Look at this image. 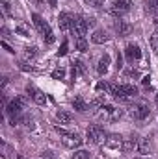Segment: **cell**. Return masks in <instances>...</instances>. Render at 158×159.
Instances as JSON below:
<instances>
[{
  "label": "cell",
  "mask_w": 158,
  "mask_h": 159,
  "mask_svg": "<svg viewBox=\"0 0 158 159\" xmlns=\"http://www.w3.org/2000/svg\"><path fill=\"white\" fill-rule=\"evenodd\" d=\"M86 137H87V143H91V144H101V143L106 141L108 135L104 133V128H102V126L91 124V126L87 128V131H86Z\"/></svg>",
  "instance_id": "6da1fadb"
},
{
  "label": "cell",
  "mask_w": 158,
  "mask_h": 159,
  "mask_svg": "<svg viewBox=\"0 0 158 159\" xmlns=\"http://www.w3.org/2000/svg\"><path fill=\"white\" fill-rule=\"evenodd\" d=\"M56 131L63 137V144H65V146H69V148H78L80 144H82V139H80L77 133H71V131H67L65 128H60V126H56Z\"/></svg>",
  "instance_id": "7a4b0ae2"
},
{
  "label": "cell",
  "mask_w": 158,
  "mask_h": 159,
  "mask_svg": "<svg viewBox=\"0 0 158 159\" xmlns=\"http://www.w3.org/2000/svg\"><path fill=\"white\" fill-rule=\"evenodd\" d=\"M22 107H24V98H22V96H15V98L6 106V113H7L11 119H17L19 113L22 111Z\"/></svg>",
  "instance_id": "3957f363"
},
{
  "label": "cell",
  "mask_w": 158,
  "mask_h": 159,
  "mask_svg": "<svg viewBox=\"0 0 158 159\" xmlns=\"http://www.w3.org/2000/svg\"><path fill=\"white\" fill-rule=\"evenodd\" d=\"M71 30H73V35H75V37H84V35L87 34V30H89L86 17H75Z\"/></svg>",
  "instance_id": "277c9868"
},
{
  "label": "cell",
  "mask_w": 158,
  "mask_h": 159,
  "mask_svg": "<svg viewBox=\"0 0 158 159\" xmlns=\"http://www.w3.org/2000/svg\"><path fill=\"white\" fill-rule=\"evenodd\" d=\"M149 113H151V107H149L147 104H134V106L130 107V117L136 119V120L147 119Z\"/></svg>",
  "instance_id": "5b68a950"
},
{
  "label": "cell",
  "mask_w": 158,
  "mask_h": 159,
  "mask_svg": "<svg viewBox=\"0 0 158 159\" xmlns=\"http://www.w3.org/2000/svg\"><path fill=\"white\" fill-rule=\"evenodd\" d=\"M130 7H132V0H116L110 11H112V15H116L119 19V17H123L125 13H128Z\"/></svg>",
  "instance_id": "8992f818"
},
{
  "label": "cell",
  "mask_w": 158,
  "mask_h": 159,
  "mask_svg": "<svg viewBox=\"0 0 158 159\" xmlns=\"http://www.w3.org/2000/svg\"><path fill=\"white\" fill-rule=\"evenodd\" d=\"M114 30H116V34H117L119 37H126V35L132 34V24L126 22V20H123V19H117L116 24H114Z\"/></svg>",
  "instance_id": "52a82bcc"
},
{
  "label": "cell",
  "mask_w": 158,
  "mask_h": 159,
  "mask_svg": "<svg viewBox=\"0 0 158 159\" xmlns=\"http://www.w3.org/2000/svg\"><path fill=\"white\" fill-rule=\"evenodd\" d=\"M32 20H34V26L39 30L41 35H47L48 32H52V30H50V26H48V22L41 17L39 13H34V15H32Z\"/></svg>",
  "instance_id": "ba28073f"
},
{
  "label": "cell",
  "mask_w": 158,
  "mask_h": 159,
  "mask_svg": "<svg viewBox=\"0 0 158 159\" xmlns=\"http://www.w3.org/2000/svg\"><path fill=\"white\" fill-rule=\"evenodd\" d=\"M26 93L34 98L36 104H39V106H45V104H47V96H45V93L39 91V89H36L34 85H26Z\"/></svg>",
  "instance_id": "9c48e42d"
},
{
  "label": "cell",
  "mask_w": 158,
  "mask_h": 159,
  "mask_svg": "<svg viewBox=\"0 0 158 159\" xmlns=\"http://www.w3.org/2000/svg\"><path fill=\"white\" fill-rule=\"evenodd\" d=\"M73 20H75V17H73L71 13H67V11L60 13V17H58V26H60V30L67 32L69 28H73Z\"/></svg>",
  "instance_id": "30bf717a"
},
{
  "label": "cell",
  "mask_w": 158,
  "mask_h": 159,
  "mask_svg": "<svg viewBox=\"0 0 158 159\" xmlns=\"http://www.w3.org/2000/svg\"><path fill=\"white\" fill-rule=\"evenodd\" d=\"M123 137L117 135V133H112V135H108L106 137V141H104V144L108 146V148H112V150H121L123 148Z\"/></svg>",
  "instance_id": "8fae6325"
},
{
  "label": "cell",
  "mask_w": 158,
  "mask_h": 159,
  "mask_svg": "<svg viewBox=\"0 0 158 159\" xmlns=\"http://www.w3.org/2000/svg\"><path fill=\"white\" fill-rule=\"evenodd\" d=\"M125 54H126V59L128 61H138L141 57V50H140L138 44H128L126 50H125Z\"/></svg>",
  "instance_id": "7c38bea8"
},
{
  "label": "cell",
  "mask_w": 158,
  "mask_h": 159,
  "mask_svg": "<svg viewBox=\"0 0 158 159\" xmlns=\"http://www.w3.org/2000/svg\"><path fill=\"white\" fill-rule=\"evenodd\" d=\"M91 41H93L95 44H104V43L110 41V35H108L106 30H95L93 35H91Z\"/></svg>",
  "instance_id": "4fadbf2b"
},
{
  "label": "cell",
  "mask_w": 158,
  "mask_h": 159,
  "mask_svg": "<svg viewBox=\"0 0 158 159\" xmlns=\"http://www.w3.org/2000/svg\"><path fill=\"white\" fill-rule=\"evenodd\" d=\"M138 141H140V137H136V135H130L128 139H125L123 141V152H132V150H136L138 148Z\"/></svg>",
  "instance_id": "5bb4252c"
},
{
  "label": "cell",
  "mask_w": 158,
  "mask_h": 159,
  "mask_svg": "<svg viewBox=\"0 0 158 159\" xmlns=\"http://www.w3.org/2000/svg\"><path fill=\"white\" fill-rule=\"evenodd\" d=\"M141 156H145V154H149V150H151V139L149 137H140V141H138V148H136Z\"/></svg>",
  "instance_id": "9a60e30c"
},
{
  "label": "cell",
  "mask_w": 158,
  "mask_h": 159,
  "mask_svg": "<svg viewBox=\"0 0 158 159\" xmlns=\"http://www.w3.org/2000/svg\"><path fill=\"white\" fill-rule=\"evenodd\" d=\"M108 67H110V56H108V54H104V56L99 59V65H97V72L102 76V74H106Z\"/></svg>",
  "instance_id": "2e32d148"
},
{
  "label": "cell",
  "mask_w": 158,
  "mask_h": 159,
  "mask_svg": "<svg viewBox=\"0 0 158 159\" xmlns=\"http://www.w3.org/2000/svg\"><path fill=\"white\" fill-rule=\"evenodd\" d=\"M73 107L80 111V113H86L87 111V104L84 102V98L82 96H75V100H73Z\"/></svg>",
  "instance_id": "e0dca14e"
},
{
  "label": "cell",
  "mask_w": 158,
  "mask_h": 159,
  "mask_svg": "<svg viewBox=\"0 0 158 159\" xmlns=\"http://www.w3.org/2000/svg\"><path fill=\"white\" fill-rule=\"evenodd\" d=\"M71 65H73V76H77V74H86V65H84L80 59H75Z\"/></svg>",
  "instance_id": "ac0fdd59"
},
{
  "label": "cell",
  "mask_w": 158,
  "mask_h": 159,
  "mask_svg": "<svg viewBox=\"0 0 158 159\" xmlns=\"http://www.w3.org/2000/svg\"><path fill=\"white\" fill-rule=\"evenodd\" d=\"M56 119L60 120L62 124H69V122L73 120V115H71L69 111H58V113H56Z\"/></svg>",
  "instance_id": "d6986e66"
},
{
  "label": "cell",
  "mask_w": 158,
  "mask_h": 159,
  "mask_svg": "<svg viewBox=\"0 0 158 159\" xmlns=\"http://www.w3.org/2000/svg\"><path fill=\"white\" fill-rule=\"evenodd\" d=\"M75 44L78 52H87V41L86 37H75Z\"/></svg>",
  "instance_id": "ffe728a7"
},
{
  "label": "cell",
  "mask_w": 158,
  "mask_h": 159,
  "mask_svg": "<svg viewBox=\"0 0 158 159\" xmlns=\"http://www.w3.org/2000/svg\"><path fill=\"white\" fill-rule=\"evenodd\" d=\"M36 56H37V48H36V46H26L24 52H22V57H24V59H32V57H36Z\"/></svg>",
  "instance_id": "44dd1931"
},
{
  "label": "cell",
  "mask_w": 158,
  "mask_h": 159,
  "mask_svg": "<svg viewBox=\"0 0 158 159\" xmlns=\"http://www.w3.org/2000/svg\"><path fill=\"white\" fill-rule=\"evenodd\" d=\"M73 159H91V154L87 150H77L73 154Z\"/></svg>",
  "instance_id": "7402d4cb"
},
{
  "label": "cell",
  "mask_w": 158,
  "mask_h": 159,
  "mask_svg": "<svg viewBox=\"0 0 158 159\" xmlns=\"http://www.w3.org/2000/svg\"><path fill=\"white\" fill-rule=\"evenodd\" d=\"M52 78L54 80H63L65 78V69H62V67H60V69H54V70H52Z\"/></svg>",
  "instance_id": "603a6c76"
},
{
  "label": "cell",
  "mask_w": 158,
  "mask_h": 159,
  "mask_svg": "<svg viewBox=\"0 0 158 159\" xmlns=\"http://www.w3.org/2000/svg\"><path fill=\"white\" fill-rule=\"evenodd\" d=\"M15 34H19L21 37H30V32L22 26V24H19V26H15Z\"/></svg>",
  "instance_id": "cb8c5ba5"
},
{
  "label": "cell",
  "mask_w": 158,
  "mask_h": 159,
  "mask_svg": "<svg viewBox=\"0 0 158 159\" xmlns=\"http://www.w3.org/2000/svg\"><path fill=\"white\" fill-rule=\"evenodd\" d=\"M147 11L149 13H156L158 11V0H147Z\"/></svg>",
  "instance_id": "d4e9b609"
},
{
  "label": "cell",
  "mask_w": 158,
  "mask_h": 159,
  "mask_svg": "<svg viewBox=\"0 0 158 159\" xmlns=\"http://www.w3.org/2000/svg\"><path fill=\"white\" fill-rule=\"evenodd\" d=\"M69 52V43H67V39L62 43V46H60V50H58V56H65Z\"/></svg>",
  "instance_id": "484cf974"
},
{
  "label": "cell",
  "mask_w": 158,
  "mask_h": 159,
  "mask_svg": "<svg viewBox=\"0 0 158 159\" xmlns=\"http://www.w3.org/2000/svg\"><path fill=\"white\" fill-rule=\"evenodd\" d=\"M151 46H153L155 54L158 56V34H153V35H151Z\"/></svg>",
  "instance_id": "4316f807"
},
{
  "label": "cell",
  "mask_w": 158,
  "mask_h": 159,
  "mask_svg": "<svg viewBox=\"0 0 158 159\" xmlns=\"http://www.w3.org/2000/svg\"><path fill=\"white\" fill-rule=\"evenodd\" d=\"M87 6H91V7H101L102 4H104V0H84Z\"/></svg>",
  "instance_id": "83f0119b"
},
{
  "label": "cell",
  "mask_w": 158,
  "mask_h": 159,
  "mask_svg": "<svg viewBox=\"0 0 158 159\" xmlns=\"http://www.w3.org/2000/svg\"><path fill=\"white\" fill-rule=\"evenodd\" d=\"M102 106H104V98L102 96H99V98H95L91 102V107H102Z\"/></svg>",
  "instance_id": "f1b7e54d"
},
{
  "label": "cell",
  "mask_w": 158,
  "mask_h": 159,
  "mask_svg": "<svg viewBox=\"0 0 158 159\" xmlns=\"http://www.w3.org/2000/svg\"><path fill=\"white\" fill-rule=\"evenodd\" d=\"M43 39H45V43H47V44H52V43L56 41V37H54V34H52V32H48L47 35H43Z\"/></svg>",
  "instance_id": "f546056e"
},
{
  "label": "cell",
  "mask_w": 158,
  "mask_h": 159,
  "mask_svg": "<svg viewBox=\"0 0 158 159\" xmlns=\"http://www.w3.org/2000/svg\"><path fill=\"white\" fill-rule=\"evenodd\" d=\"M41 159H56V156H54V152L47 150V152H43V154H41Z\"/></svg>",
  "instance_id": "4dcf8cb0"
},
{
  "label": "cell",
  "mask_w": 158,
  "mask_h": 159,
  "mask_svg": "<svg viewBox=\"0 0 158 159\" xmlns=\"http://www.w3.org/2000/svg\"><path fill=\"white\" fill-rule=\"evenodd\" d=\"M108 87H110V85H108V83H104V81H99V83H97V87H95V89H97V91H108Z\"/></svg>",
  "instance_id": "1f68e13d"
},
{
  "label": "cell",
  "mask_w": 158,
  "mask_h": 159,
  "mask_svg": "<svg viewBox=\"0 0 158 159\" xmlns=\"http://www.w3.org/2000/svg\"><path fill=\"white\" fill-rule=\"evenodd\" d=\"M116 67H117V70L123 69V57H121V54H117V63H116Z\"/></svg>",
  "instance_id": "d6a6232c"
},
{
  "label": "cell",
  "mask_w": 158,
  "mask_h": 159,
  "mask_svg": "<svg viewBox=\"0 0 158 159\" xmlns=\"http://www.w3.org/2000/svg\"><path fill=\"white\" fill-rule=\"evenodd\" d=\"M2 46H4V48H6V50L9 52V54H13V52H15V50H13V48H11V46H9V44H7L6 41H2Z\"/></svg>",
  "instance_id": "836d02e7"
},
{
  "label": "cell",
  "mask_w": 158,
  "mask_h": 159,
  "mask_svg": "<svg viewBox=\"0 0 158 159\" xmlns=\"http://www.w3.org/2000/svg\"><path fill=\"white\" fill-rule=\"evenodd\" d=\"M2 9H4V13H6V15H9V4H7V2H4V4H2Z\"/></svg>",
  "instance_id": "e575fe53"
},
{
  "label": "cell",
  "mask_w": 158,
  "mask_h": 159,
  "mask_svg": "<svg viewBox=\"0 0 158 159\" xmlns=\"http://www.w3.org/2000/svg\"><path fill=\"white\" fill-rule=\"evenodd\" d=\"M86 20H87V26H89V28H93V26H95V22H97L93 17H89V19H86Z\"/></svg>",
  "instance_id": "d590c367"
},
{
  "label": "cell",
  "mask_w": 158,
  "mask_h": 159,
  "mask_svg": "<svg viewBox=\"0 0 158 159\" xmlns=\"http://www.w3.org/2000/svg\"><path fill=\"white\" fill-rule=\"evenodd\" d=\"M47 2H48L50 7H56V6H58V0H47Z\"/></svg>",
  "instance_id": "8d00e7d4"
},
{
  "label": "cell",
  "mask_w": 158,
  "mask_h": 159,
  "mask_svg": "<svg viewBox=\"0 0 158 159\" xmlns=\"http://www.w3.org/2000/svg\"><path fill=\"white\" fill-rule=\"evenodd\" d=\"M149 81H151V76H145V78L141 80V83H143V85H149Z\"/></svg>",
  "instance_id": "74e56055"
},
{
  "label": "cell",
  "mask_w": 158,
  "mask_h": 159,
  "mask_svg": "<svg viewBox=\"0 0 158 159\" xmlns=\"http://www.w3.org/2000/svg\"><path fill=\"white\" fill-rule=\"evenodd\" d=\"M155 24H156V26H158V15H156V17H155Z\"/></svg>",
  "instance_id": "f35d334b"
},
{
  "label": "cell",
  "mask_w": 158,
  "mask_h": 159,
  "mask_svg": "<svg viewBox=\"0 0 158 159\" xmlns=\"http://www.w3.org/2000/svg\"><path fill=\"white\" fill-rule=\"evenodd\" d=\"M17 159H24V157H22V156H21V154H19V156H17Z\"/></svg>",
  "instance_id": "ab89813d"
},
{
  "label": "cell",
  "mask_w": 158,
  "mask_h": 159,
  "mask_svg": "<svg viewBox=\"0 0 158 159\" xmlns=\"http://www.w3.org/2000/svg\"><path fill=\"white\" fill-rule=\"evenodd\" d=\"M156 104H158V94H156Z\"/></svg>",
  "instance_id": "60d3db41"
}]
</instances>
